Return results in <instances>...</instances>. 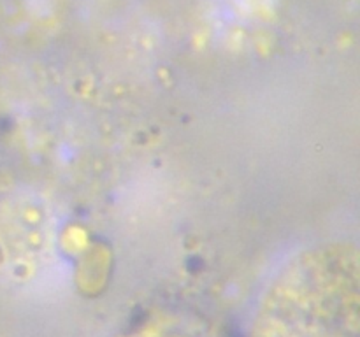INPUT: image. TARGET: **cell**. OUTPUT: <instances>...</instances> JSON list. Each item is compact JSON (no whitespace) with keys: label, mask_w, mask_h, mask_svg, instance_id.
I'll use <instances>...</instances> for the list:
<instances>
[{"label":"cell","mask_w":360,"mask_h":337,"mask_svg":"<svg viewBox=\"0 0 360 337\" xmlns=\"http://www.w3.org/2000/svg\"><path fill=\"white\" fill-rule=\"evenodd\" d=\"M359 281L352 246L302 253L266 290L248 337H360Z\"/></svg>","instance_id":"obj_1"},{"label":"cell","mask_w":360,"mask_h":337,"mask_svg":"<svg viewBox=\"0 0 360 337\" xmlns=\"http://www.w3.org/2000/svg\"><path fill=\"white\" fill-rule=\"evenodd\" d=\"M139 337H197L192 336V333L179 332V330L174 329H150L146 332L139 333Z\"/></svg>","instance_id":"obj_2"}]
</instances>
